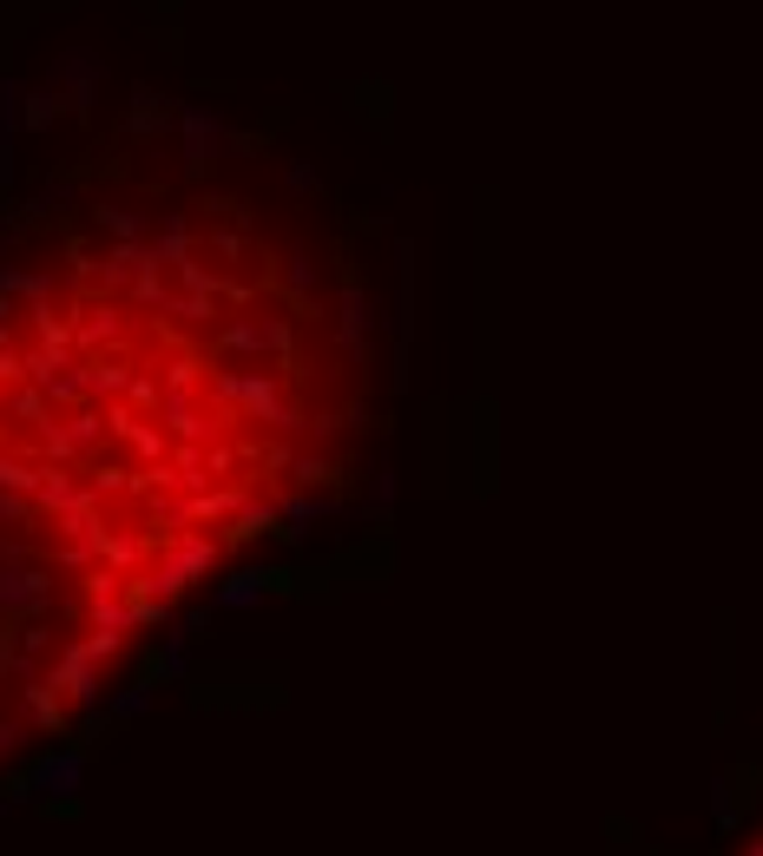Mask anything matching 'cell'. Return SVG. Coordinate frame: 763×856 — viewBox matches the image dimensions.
I'll return each instance as SVG.
<instances>
[{"label": "cell", "mask_w": 763, "mask_h": 856, "mask_svg": "<svg viewBox=\"0 0 763 856\" xmlns=\"http://www.w3.org/2000/svg\"><path fill=\"white\" fill-rule=\"evenodd\" d=\"M737 856H763V830H757V837H751V844H744Z\"/></svg>", "instance_id": "cell-2"}, {"label": "cell", "mask_w": 763, "mask_h": 856, "mask_svg": "<svg viewBox=\"0 0 763 856\" xmlns=\"http://www.w3.org/2000/svg\"><path fill=\"white\" fill-rule=\"evenodd\" d=\"M369 350L251 212L79 237L0 284V765L330 495Z\"/></svg>", "instance_id": "cell-1"}]
</instances>
